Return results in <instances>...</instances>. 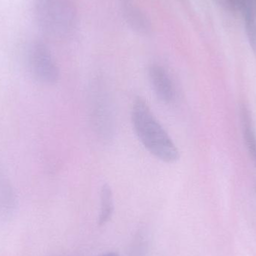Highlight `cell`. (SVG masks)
<instances>
[{
  "mask_svg": "<svg viewBox=\"0 0 256 256\" xmlns=\"http://www.w3.org/2000/svg\"><path fill=\"white\" fill-rule=\"evenodd\" d=\"M131 118L138 140L155 158L167 164L179 159V150L174 142L141 98L134 102Z\"/></svg>",
  "mask_w": 256,
  "mask_h": 256,
  "instance_id": "6da1fadb",
  "label": "cell"
},
{
  "mask_svg": "<svg viewBox=\"0 0 256 256\" xmlns=\"http://www.w3.org/2000/svg\"><path fill=\"white\" fill-rule=\"evenodd\" d=\"M34 14L40 30L55 38L70 36L78 25L73 0H34Z\"/></svg>",
  "mask_w": 256,
  "mask_h": 256,
  "instance_id": "7a4b0ae2",
  "label": "cell"
},
{
  "mask_svg": "<svg viewBox=\"0 0 256 256\" xmlns=\"http://www.w3.org/2000/svg\"><path fill=\"white\" fill-rule=\"evenodd\" d=\"M90 100V117L94 131L102 140H111L115 132V116L108 90L102 84H96Z\"/></svg>",
  "mask_w": 256,
  "mask_h": 256,
  "instance_id": "3957f363",
  "label": "cell"
},
{
  "mask_svg": "<svg viewBox=\"0 0 256 256\" xmlns=\"http://www.w3.org/2000/svg\"><path fill=\"white\" fill-rule=\"evenodd\" d=\"M30 72L38 82L54 86L60 80V68L49 46L40 40L32 44L28 51Z\"/></svg>",
  "mask_w": 256,
  "mask_h": 256,
  "instance_id": "277c9868",
  "label": "cell"
},
{
  "mask_svg": "<svg viewBox=\"0 0 256 256\" xmlns=\"http://www.w3.org/2000/svg\"><path fill=\"white\" fill-rule=\"evenodd\" d=\"M148 79L156 98L162 103H172L176 92L166 70L159 64H153L148 68Z\"/></svg>",
  "mask_w": 256,
  "mask_h": 256,
  "instance_id": "5b68a950",
  "label": "cell"
},
{
  "mask_svg": "<svg viewBox=\"0 0 256 256\" xmlns=\"http://www.w3.org/2000/svg\"><path fill=\"white\" fill-rule=\"evenodd\" d=\"M123 16L129 26L138 34H150L152 24L146 14L132 0H120Z\"/></svg>",
  "mask_w": 256,
  "mask_h": 256,
  "instance_id": "8992f818",
  "label": "cell"
},
{
  "mask_svg": "<svg viewBox=\"0 0 256 256\" xmlns=\"http://www.w3.org/2000/svg\"><path fill=\"white\" fill-rule=\"evenodd\" d=\"M16 207V197L10 180L0 168V218H10Z\"/></svg>",
  "mask_w": 256,
  "mask_h": 256,
  "instance_id": "52a82bcc",
  "label": "cell"
},
{
  "mask_svg": "<svg viewBox=\"0 0 256 256\" xmlns=\"http://www.w3.org/2000/svg\"><path fill=\"white\" fill-rule=\"evenodd\" d=\"M244 138L250 156L256 167V134L249 110L244 106L240 110Z\"/></svg>",
  "mask_w": 256,
  "mask_h": 256,
  "instance_id": "ba28073f",
  "label": "cell"
},
{
  "mask_svg": "<svg viewBox=\"0 0 256 256\" xmlns=\"http://www.w3.org/2000/svg\"><path fill=\"white\" fill-rule=\"evenodd\" d=\"M114 198L112 189L108 184H104L100 190V213L98 218L99 226L106 225L114 216Z\"/></svg>",
  "mask_w": 256,
  "mask_h": 256,
  "instance_id": "9c48e42d",
  "label": "cell"
},
{
  "mask_svg": "<svg viewBox=\"0 0 256 256\" xmlns=\"http://www.w3.org/2000/svg\"><path fill=\"white\" fill-rule=\"evenodd\" d=\"M148 239L147 232L144 228L138 230L132 239L128 256H147Z\"/></svg>",
  "mask_w": 256,
  "mask_h": 256,
  "instance_id": "30bf717a",
  "label": "cell"
},
{
  "mask_svg": "<svg viewBox=\"0 0 256 256\" xmlns=\"http://www.w3.org/2000/svg\"><path fill=\"white\" fill-rule=\"evenodd\" d=\"M244 14L245 27H246L248 40L256 58V20L254 16V10L245 12Z\"/></svg>",
  "mask_w": 256,
  "mask_h": 256,
  "instance_id": "8fae6325",
  "label": "cell"
},
{
  "mask_svg": "<svg viewBox=\"0 0 256 256\" xmlns=\"http://www.w3.org/2000/svg\"><path fill=\"white\" fill-rule=\"evenodd\" d=\"M98 256H120L118 252H114V251H110V252H105V254H102Z\"/></svg>",
  "mask_w": 256,
  "mask_h": 256,
  "instance_id": "7c38bea8",
  "label": "cell"
}]
</instances>
